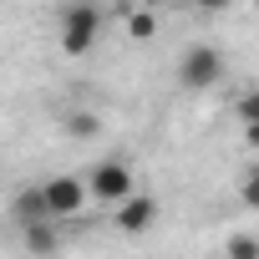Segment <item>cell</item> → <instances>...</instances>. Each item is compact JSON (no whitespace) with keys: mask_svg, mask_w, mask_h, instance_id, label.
Listing matches in <instances>:
<instances>
[{"mask_svg":"<svg viewBox=\"0 0 259 259\" xmlns=\"http://www.w3.org/2000/svg\"><path fill=\"white\" fill-rule=\"evenodd\" d=\"M87 183H92V198H97V203H112V208H117L127 193H138V188H133L138 178H133V163H127V158L97 163V168L87 173Z\"/></svg>","mask_w":259,"mask_h":259,"instance_id":"3957f363","label":"cell"},{"mask_svg":"<svg viewBox=\"0 0 259 259\" xmlns=\"http://www.w3.org/2000/svg\"><path fill=\"white\" fill-rule=\"evenodd\" d=\"M61 51L66 56H87L102 36V6H92V0H71V6H61Z\"/></svg>","mask_w":259,"mask_h":259,"instance_id":"6da1fadb","label":"cell"},{"mask_svg":"<svg viewBox=\"0 0 259 259\" xmlns=\"http://www.w3.org/2000/svg\"><path fill=\"white\" fill-rule=\"evenodd\" d=\"M112 219H117L122 234H148V229L158 224V198H153V193H127Z\"/></svg>","mask_w":259,"mask_h":259,"instance_id":"5b68a950","label":"cell"},{"mask_svg":"<svg viewBox=\"0 0 259 259\" xmlns=\"http://www.w3.org/2000/svg\"><path fill=\"white\" fill-rule=\"evenodd\" d=\"M234 117H239V122H259V92H244V97L234 102Z\"/></svg>","mask_w":259,"mask_h":259,"instance_id":"7c38bea8","label":"cell"},{"mask_svg":"<svg viewBox=\"0 0 259 259\" xmlns=\"http://www.w3.org/2000/svg\"><path fill=\"white\" fill-rule=\"evenodd\" d=\"M193 6H198L203 16H219V11H229V0H193Z\"/></svg>","mask_w":259,"mask_h":259,"instance_id":"4fadbf2b","label":"cell"},{"mask_svg":"<svg viewBox=\"0 0 259 259\" xmlns=\"http://www.w3.org/2000/svg\"><path fill=\"white\" fill-rule=\"evenodd\" d=\"M41 188H46V208H51V219H76L81 203L92 198V183L76 178V173H51Z\"/></svg>","mask_w":259,"mask_h":259,"instance_id":"277c9868","label":"cell"},{"mask_svg":"<svg viewBox=\"0 0 259 259\" xmlns=\"http://www.w3.org/2000/svg\"><path fill=\"white\" fill-rule=\"evenodd\" d=\"M239 198H244L249 208H259V168H244V178H239Z\"/></svg>","mask_w":259,"mask_h":259,"instance_id":"30bf717a","label":"cell"},{"mask_svg":"<svg viewBox=\"0 0 259 259\" xmlns=\"http://www.w3.org/2000/svg\"><path fill=\"white\" fill-rule=\"evenodd\" d=\"M229 76V61H224V51L219 46H188L183 56H178V87L183 92H213L219 81Z\"/></svg>","mask_w":259,"mask_h":259,"instance_id":"7a4b0ae2","label":"cell"},{"mask_svg":"<svg viewBox=\"0 0 259 259\" xmlns=\"http://www.w3.org/2000/svg\"><path fill=\"white\" fill-rule=\"evenodd\" d=\"M224 249H229L234 259H259V239H254V234H234Z\"/></svg>","mask_w":259,"mask_h":259,"instance_id":"9c48e42d","label":"cell"},{"mask_svg":"<svg viewBox=\"0 0 259 259\" xmlns=\"http://www.w3.org/2000/svg\"><path fill=\"white\" fill-rule=\"evenodd\" d=\"M51 224H56V219H46V224H26V249H31V254H56V234H51Z\"/></svg>","mask_w":259,"mask_h":259,"instance_id":"ba28073f","label":"cell"},{"mask_svg":"<svg viewBox=\"0 0 259 259\" xmlns=\"http://www.w3.org/2000/svg\"><path fill=\"white\" fill-rule=\"evenodd\" d=\"M244 143H249V148H259V122H244Z\"/></svg>","mask_w":259,"mask_h":259,"instance_id":"5bb4252c","label":"cell"},{"mask_svg":"<svg viewBox=\"0 0 259 259\" xmlns=\"http://www.w3.org/2000/svg\"><path fill=\"white\" fill-rule=\"evenodd\" d=\"M158 6H178V0H158Z\"/></svg>","mask_w":259,"mask_h":259,"instance_id":"9a60e30c","label":"cell"},{"mask_svg":"<svg viewBox=\"0 0 259 259\" xmlns=\"http://www.w3.org/2000/svg\"><path fill=\"white\" fill-rule=\"evenodd\" d=\"M11 219L26 229V224H46L51 219V208H46V188L36 183V188H21L16 193V203H11Z\"/></svg>","mask_w":259,"mask_h":259,"instance_id":"8992f818","label":"cell"},{"mask_svg":"<svg viewBox=\"0 0 259 259\" xmlns=\"http://www.w3.org/2000/svg\"><path fill=\"white\" fill-rule=\"evenodd\" d=\"M127 36H133V41H153V36H158V11H153V6L127 11Z\"/></svg>","mask_w":259,"mask_h":259,"instance_id":"52a82bcc","label":"cell"},{"mask_svg":"<svg viewBox=\"0 0 259 259\" xmlns=\"http://www.w3.org/2000/svg\"><path fill=\"white\" fill-rule=\"evenodd\" d=\"M66 127H71L76 138H97V133H102V122H97L92 112H71V122H66Z\"/></svg>","mask_w":259,"mask_h":259,"instance_id":"8fae6325","label":"cell"}]
</instances>
